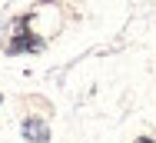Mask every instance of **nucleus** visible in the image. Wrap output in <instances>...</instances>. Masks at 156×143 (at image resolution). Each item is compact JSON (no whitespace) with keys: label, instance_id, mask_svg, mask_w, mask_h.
<instances>
[{"label":"nucleus","instance_id":"1","mask_svg":"<svg viewBox=\"0 0 156 143\" xmlns=\"http://www.w3.org/2000/svg\"><path fill=\"white\" fill-rule=\"evenodd\" d=\"M23 137L30 143H47L50 140V130H47V123H40V120H27V123H23Z\"/></svg>","mask_w":156,"mask_h":143},{"label":"nucleus","instance_id":"2","mask_svg":"<svg viewBox=\"0 0 156 143\" xmlns=\"http://www.w3.org/2000/svg\"><path fill=\"white\" fill-rule=\"evenodd\" d=\"M140 143H153V140H150V137H143V140H140Z\"/></svg>","mask_w":156,"mask_h":143}]
</instances>
